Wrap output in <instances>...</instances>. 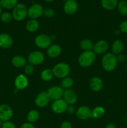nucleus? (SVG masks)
Instances as JSON below:
<instances>
[{"instance_id": "1", "label": "nucleus", "mask_w": 127, "mask_h": 128, "mask_svg": "<svg viewBox=\"0 0 127 128\" xmlns=\"http://www.w3.org/2000/svg\"><path fill=\"white\" fill-rule=\"evenodd\" d=\"M118 61L115 54L112 52H108L103 56L102 59V66L103 70L107 72L114 71L117 67Z\"/></svg>"}, {"instance_id": "2", "label": "nucleus", "mask_w": 127, "mask_h": 128, "mask_svg": "<svg viewBox=\"0 0 127 128\" xmlns=\"http://www.w3.org/2000/svg\"><path fill=\"white\" fill-rule=\"evenodd\" d=\"M95 54L93 51H83L78 57V62L80 66L82 67L87 68L93 64L95 61Z\"/></svg>"}, {"instance_id": "3", "label": "nucleus", "mask_w": 127, "mask_h": 128, "mask_svg": "<svg viewBox=\"0 0 127 128\" xmlns=\"http://www.w3.org/2000/svg\"><path fill=\"white\" fill-rule=\"evenodd\" d=\"M54 76L59 79L67 77L70 71L69 65L65 62H59L52 69Z\"/></svg>"}, {"instance_id": "4", "label": "nucleus", "mask_w": 127, "mask_h": 128, "mask_svg": "<svg viewBox=\"0 0 127 128\" xmlns=\"http://www.w3.org/2000/svg\"><path fill=\"white\" fill-rule=\"evenodd\" d=\"M27 11L28 9L24 4H17L12 10V18L17 21H22L27 17Z\"/></svg>"}, {"instance_id": "5", "label": "nucleus", "mask_w": 127, "mask_h": 128, "mask_svg": "<svg viewBox=\"0 0 127 128\" xmlns=\"http://www.w3.org/2000/svg\"><path fill=\"white\" fill-rule=\"evenodd\" d=\"M27 61L32 66L39 65L44 61V55L41 51H32L29 54Z\"/></svg>"}, {"instance_id": "6", "label": "nucleus", "mask_w": 127, "mask_h": 128, "mask_svg": "<svg viewBox=\"0 0 127 128\" xmlns=\"http://www.w3.org/2000/svg\"><path fill=\"white\" fill-rule=\"evenodd\" d=\"M35 44L41 49H47L51 45V38L48 35L41 34L35 38Z\"/></svg>"}, {"instance_id": "7", "label": "nucleus", "mask_w": 127, "mask_h": 128, "mask_svg": "<svg viewBox=\"0 0 127 128\" xmlns=\"http://www.w3.org/2000/svg\"><path fill=\"white\" fill-rule=\"evenodd\" d=\"M44 10L40 4L36 3L30 6L27 11V16L31 20H36L43 14Z\"/></svg>"}, {"instance_id": "8", "label": "nucleus", "mask_w": 127, "mask_h": 128, "mask_svg": "<svg viewBox=\"0 0 127 128\" xmlns=\"http://www.w3.org/2000/svg\"><path fill=\"white\" fill-rule=\"evenodd\" d=\"M68 104L64 99L55 100L51 105V110L56 114H62L66 111Z\"/></svg>"}, {"instance_id": "9", "label": "nucleus", "mask_w": 127, "mask_h": 128, "mask_svg": "<svg viewBox=\"0 0 127 128\" xmlns=\"http://www.w3.org/2000/svg\"><path fill=\"white\" fill-rule=\"evenodd\" d=\"M13 116V111L9 105L2 104L0 105V120L2 122L10 121Z\"/></svg>"}, {"instance_id": "10", "label": "nucleus", "mask_w": 127, "mask_h": 128, "mask_svg": "<svg viewBox=\"0 0 127 128\" xmlns=\"http://www.w3.org/2000/svg\"><path fill=\"white\" fill-rule=\"evenodd\" d=\"M64 90L61 86H54L47 90V92L51 100H57L62 99L64 96Z\"/></svg>"}, {"instance_id": "11", "label": "nucleus", "mask_w": 127, "mask_h": 128, "mask_svg": "<svg viewBox=\"0 0 127 128\" xmlns=\"http://www.w3.org/2000/svg\"><path fill=\"white\" fill-rule=\"evenodd\" d=\"M49 96L47 94V91H42L39 92L35 99V104L37 107L44 108L47 106L50 102Z\"/></svg>"}, {"instance_id": "12", "label": "nucleus", "mask_w": 127, "mask_h": 128, "mask_svg": "<svg viewBox=\"0 0 127 128\" xmlns=\"http://www.w3.org/2000/svg\"><path fill=\"white\" fill-rule=\"evenodd\" d=\"M63 97L68 105H73L77 101V96L75 92L70 88L64 90Z\"/></svg>"}, {"instance_id": "13", "label": "nucleus", "mask_w": 127, "mask_h": 128, "mask_svg": "<svg viewBox=\"0 0 127 128\" xmlns=\"http://www.w3.org/2000/svg\"><path fill=\"white\" fill-rule=\"evenodd\" d=\"M29 81L27 77L23 74H20L16 78L14 81V86L17 90H23L27 87Z\"/></svg>"}, {"instance_id": "14", "label": "nucleus", "mask_w": 127, "mask_h": 128, "mask_svg": "<svg viewBox=\"0 0 127 128\" xmlns=\"http://www.w3.org/2000/svg\"><path fill=\"white\" fill-rule=\"evenodd\" d=\"M78 10V3L75 0H67L65 2L64 10L67 14L72 15Z\"/></svg>"}, {"instance_id": "15", "label": "nucleus", "mask_w": 127, "mask_h": 128, "mask_svg": "<svg viewBox=\"0 0 127 128\" xmlns=\"http://www.w3.org/2000/svg\"><path fill=\"white\" fill-rule=\"evenodd\" d=\"M76 116L80 120H87L92 118V111L87 106H81L76 111Z\"/></svg>"}, {"instance_id": "16", "label": "nucleus", "mask_w": 127, "mask_h": 128, "mask_svg": "<svg viewBox=\"0 0 127 128\" xmlns=\"http://www.w3.org/2000/svg\"><path fill=\"white\" fill-rule=\"evenodd\" d=\"M13 44L12 38L9 34H0V48L2 49H8Z\"/></svg>"}, {"instance_id": "17", "label": "nucleus", "mask_w": 127, "mask_h": 128, "mask_svg": "<svg viewBox=\"0 0 127 128\" xmlns=\"http://www.w3.org/2000/svg\"><path fill=\"white\" fill-rule=\"evenodd\" d=\"M93 52L95 54H102L105 53L108 50V44L104 40H100L96 42L93 46Z\"/></svg>"}, {"instance_id": "18", "label": "nucleus", "mask_w": 127, "mask_h": 128, "mask_svg": "<svg viewBox=\"0 0 127 128\" xmlns=\"http://www.w3.org/2000/svg\"><path fill=\"white\" fill-rule=\"evenodd\" d=\"M89 85L90 88L92 91H95V92H98L103 88V83L101 78H100L99 77L95 76L90 79Z\"/></svg>"}, {"instance_id": "19", "label": "nucleus", "mask_w": 127, "mask_h": 128, "mask_svg": "<svg viewBox=\"0 0 127 128\" xmlns=\"http://www.w3.org/2000/svg\"><path fill=\"white\" fill-rule=\"evenodd\" d=\"M62 49L61 46L57 44L51 45L47 49V54L51 58H56L61 55Z\"/></svg>"}, {"instance_id": "20", "label": "nucleus", "mask_w": 127, "mask_h": 128, "mask_svg": "<svg viewBox=\"0 0 127 128\" xmlns=\"http://www.w3.org/2000/svg\"><path fill=\"white\" fill-rule=\"evenodd\" d=\"M124 49L125 44L123 41H121V40H115L112 44V53L115 54L116 56L122 54L123 50H124Z\"/></svg>"}, {"instance_id": "21", "label": "nucleus", "mask_w": 127, "mask_h": 128, "mask_svg": "<svg viewBox=\"0 0 127 128\" xmlns=\"http://www.w3.org/2000/svg\"><path fill=\"white\" fill-rule=\"evenodd\" d=\"M11 63L16 68H22L27 64V60L22 56H15L11 60Z\"/></svg>"}, {"instance_id": "22", "label": "nucleus", "mask_w": 127, "mask_h": 128, "mask_svg": "<svg viewBox=\"0 0 127 128\" xmlns=\"http://www.w3.org/2000/svg\"><path fill=\"white\" fill-rule=\"evenodd\" d=\"M118 0H102L101 4L104 9L107 10H113L117 7Z\"/></svg>"}, {"instance_id": "23", "label": "nucleus", "mask_w": 127, "mask_h": 128, "mask_svg": "<svg viewBox=\"0 0 127 128\" xmlns=\"http://www.w3.org/2000/svg\"><path fill=\"white\" fill-rule=\"evenodd\" d=\"M39 28V23L36 20H30L26 22V28L27 31L34 32L37 31Z\"/></svg>"}, {"instance_id": "24", "label": "nucleus", "mask_w": 127, "mask_h": 128, "mask_svg": "<svg viewBox=\"0 0 127 128\" xmlns=\"http://www.w3.org/2000/svg\"><path fill=\"white\" fill-rule=\"evenodd\" d=\"M0 4L2 8L11 10L17 4V0H0Z\"/></svg>"}, {"instance_id": "25", "label": "nucleus", "mask_w": 127, "mask_h": 128, "mask_svg": "<svg viewBox=\"0 0 127 128\" xmlns=\"http://www.w3.org/2000/svg\"><path fill=\"white\" fill-rule=\"evenodd\" d=\"M80 46L83 51H92L93 50L94 44L91 40H88V39H84V40L81 41Z\"/></svg>"}, {"instance_id": "26", "label": "nucleus", "mask_w": 127, "mask_h": 128, "mask_svg": "<svg viewBox=\"0 0 127 128\" xmlns=\"http://www.w3.org/2000/svg\"><path fill=\"white\" fill-rule=\"evenodd\" d=\"M105 113V109L102 106H97L92 111V118L94 119L101 118Z\"/></svg>"}, {"instance_id": "27", "label": "nucleus", "mask_w": 127, "mask_h": 128, "mask_svg": "<svg viewBox=\"0 0 127 128\" xmlns=\"http://www.w3.org/2000/svg\"><path fill=\"white\" fill-rule=\"evenodd\" d=\"M53 71L51 69H45L41 72V78L42 80L46 82L51 81L53 78Z\"/></svg>"}, {"instance_id": "28", "label": "nucleus", "mask_w": 127, "mask_h": 128, "mask_svg": "<svg viewBox=\"0 0 127 128\" xmlns=\"http://www.w3.org/2000/svg\"><path fill=\"white\" fill-rule=\"evenodd\" d=\"M39 118V112L37 110H31L27 114V120L30 123L36 122Z\"/></svg>"}, {"instance_id": "29", "label": "nucleus", "mask_w": 127, "mask_h": 128, "mask_svg": "<svg viewBox=\"0 0 127 128\" xmlns=\"http://www.w3.org/2000/svg\"><path fill=\"white\" fill-rule=\"evenodd\" d=\"M117 9L122 16H127V1L125 0H121L117 5Z\"/></svg>"}, {"instance_id": "30", "label": "nucleus", "mask_w": 127, "mask_h": 128, "mask_svg": "<svg viewBox=\"0 0 127 128\" xmlns=\"http://www.w3.org/2000/svg\"><path fill=\"white\" fill-rule=\"evenodd\" d=\"M73 80L70 77H65L61 81V87L64 89H70L73 84Z\"/></svg>"}, {"instance_id": "31", "label": "nucleus", "mask_w": 127, "mask_h": 128, "mask_svg": "<svg viewBox=\"0 0 127 128\" xmlns=\"http://www.w3.org/2000/svg\"><path fill=\"white\" fill-rule=\"evenodd\" d=\"M0 20L2 22L8 23L12 20V14L9 12H3L0 16Z\"/></svg>"}, {"instance_id": "32", "label": "nucleus", "mask_w": 127, "mask_h": 128, "mask_svg": "<svg viewBox=\"0 0 127 128\" xmlns=\"http://www.w3.org/2000/svg\"><path fill=\"white\" fill-rule=\"evenodd\" d=\"M43 14L44 15L46 18H52L53 17L55 14L54 10L52 8H46L44 10Z\"/></svg>"}, {"instance_id": "33", "label": "nucleus", "mask_w": 127, "mask_h": 128, "mask_svg": "<svg viewBox=\"0 0 127 128\" xmlns=\"http://www.w3.org/2000/svg\"><path fill=\"white\" fill-rule=\"evenodd\" d=\"M34 71V66L31 64H26L24 68V72L27 75H32Z\"/></svg>"}, {"instance_id": "34", "label": "nucleus", "mask_w": 127, "mask_h": 128, "mask_svg": "<svg viewBox=\"0 0 127 128\" xmlns=\"http://www.w3.org/2000/svg\"><path fill=\"white\" fill-rule=\"evenodd\" d=\"M119 30L121 32L127 34V20L123 21L120 24Z\"/></svg>"}, {"instance_id": "35", "label": "nucleus", "mask_w": 127, "mask_h": 128, "mask_svg": "<svg viewBox=\"0 0 127 128\" xmlns=\"http://www.w3.org/2000/svg\"><path fill=\"white\" fill-rule=\"evenodd\" d=\"M1 128H16V126L14 123H13L11 121H8L3 122Z\"/></svg>"}, {"instance_id": "36", "label": "nucleus", "mask_w": 127, "mask_h": 128, "mask_svg": "<svg viewBox=\"0 0 127 128\" xmlns=\"http://www.w3.org/2000/svg\"><path fill=\"white\" fill-rule=\"evenodd\" d=\"M117 58L118 62H123L126 61V60H127V56L122 53L120 54L117 55Z\"/></svg>"}, {"instance_id": "37", "label": "nucleus", "mask_w": 127, "mask_h": 128, "mask_svg": "<svg viewBox=\"0 0 127 128\" xmlns=\"http://www.w3.org/2000/svg\"><path fill=\"white\" fill-rule=\"evenodd\" d=\"M61 128H73L72 124L69 122V121H64L62 124H61Z\"/></svg>"}, {"instance_id": "38", "label": "nucleus", "mask_w": 127, "mask_h": 128, "mask_svg": "<svg viewBox=\"0 0 127 128\" xmlns=\"http://www.w3.org/2000/svg\"><path fill=\"white\" fill-rule=\"evenodd\" d=\"M66 111H67L68 114H72L74 113L75 111V107L73 105H69V106H68V107H67Z\"/></svg>"}, {"instance_id": "39", "label": "nucleus", "mask_w": 127, "mask_h": 128, "mask_svg": "<svg viewBox=\"0 0 127 128\" xmlns=\"http://www.w3.org/2000/svg\"><path fill=\"white\" fill-rule=\"evenodd\" d=\"M20 128H35V127L32 123H30V122H27L22 124Z\"/></svg>"}, {"instance_id": "40", "label": "nucleus", "mask_w": 127, "mask_h": 128, "mask_svg": "<svg viewBox=\"0 0 127 128\" xmlns=\"http://www.w3.org/2000/svg\"><path fill=\"white\" fill-rule=\"evenodd\" d=\"M105 128H117V126H116L115 124H114L113 123H108V124L106 126Z\"/></svg>"}, {"instance_id": "41", "label": "nucleus", "mask_w": 127, "mask_h": 128, "mask_svg": "<svg viewBox=\"0 0 127 128\" xmlns=\"http://www.w3.org/2000/svg\"><path fill=\"white\" fill-rule=\"evenodd\" d=\"M2 6H1V4H0V16H1V14H2Z\"/></svg>"}, {"instance_id": "42", "label": "nucleus", "mask_w": 127, "mask_h": 128, "mask_svg": "<svg viewBox=\"0 0 127 128\" xmlns=\"http://www.w3.org/2000/svg\"><path fill=\"white\" fill-rule=\"evenodd\" d=\"M2 123H3V122H2V121L0 120V128H1V127H2Z\"/></svg>"}, {"instance_id": "43", "label": "nucleus", "mask_w": 127, "mask_h": 128, "mask_svg": "<svg viewBox=\"0 0 127 128\" xmlns=\"http://www.w3.org/2000/svg\"><path fill=\"white\" fill-rule=\"evenodd\" d=\"M44 1H46V2H52V1H54V0H44Z\"/></svg>"}, {"instance_id": "44", "label": "nucleus", "mask_w": 127, "mask_h": 128, "mask_svg": "<svg viewBox=\"0 0 127 128\" xmlns=\"http://www.w3.org/2000/svg\"><path fill=\"white\" fill-rule=\"evenodd\" d=\"M62 1H65H65H67V0H62Z\"/></svg>"}, {"instance_id": "45", "label": "nucleus", "mask_w": 127, "mask_h": 128, "mask_svg": "<svg viewBox=\"0 0 127 128\" xmlns=\"http://www.w3.org/2000/svg\"><path fill=\"white\" fill-rule=\"evenodd\" d=\"M126 69H127V66H126Z\"/></svg>"}, {"instance_id": "46", "label": "nucleus", "mask_w": 127, "mask_h": 128, "mask_svg": "<svg viewBox=\"0 0 127 128\" xmlns=\"http://www.w3.org/2000/svg\"></svg>"}, {"instance_id": "47", "label": "nucleus", "mask_w": 127, "mask_h": 128, "mask_svg": "<svg viewBox=\"0 0 127 128\" xmlns=\"http://www.w3.org/2000/svg\"></svg>"}]
</instances>
